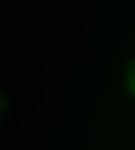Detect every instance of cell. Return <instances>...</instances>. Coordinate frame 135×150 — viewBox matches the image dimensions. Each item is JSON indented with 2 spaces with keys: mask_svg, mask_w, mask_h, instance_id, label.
Here are the masks:
<instances>
[{
  "mask_svg": "<svg viewBox=\"0 0 135 150\" xmlns=\"http://www.w3.org/2000/svg\"><path fill=\"white\" fill-rule=\"evenodd\" d=\"M129 77L126 79L127 82V88L131 89L132 94L135 96V65L132 67V69H130V71H127Z\"/></svg>",
  "mask_w": 135,
  "mask_h": 150,
  "instance_id": "obj_1",
  "label": "cell"
}]
</instances>
